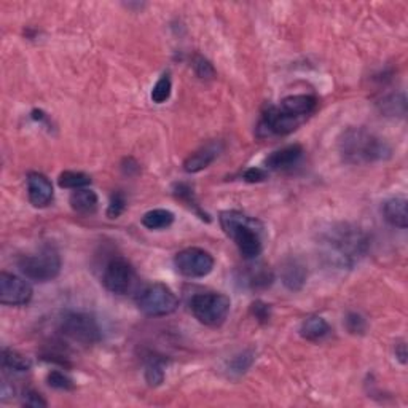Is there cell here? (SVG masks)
Instances as JSON below:
<instances>
[{
  "label": "cell",
  "mask_w": 408,
  "mask_h": 408,
  "mask_svg": "<svg viewBox=\"0 0 408 408\" xmlns=\"http://www.w3.org/2000/svg\"><path fill=\"white\" fill-rule=\"evenodd\" d=\"M137 308L150 318H161L174 313L179 307V300L166 284L154 283L144 288L136 298Z\"/></svg>",
  "instance_id": "obj_6"
},
{
  "label": "cell",
  "mask_w": 408,
  "mask_h": 408,
  "mask_svg": "<svg viewBox=\"0 0 408 408\" xmlns=\"http://www.w3.org/2000/svg\"><path fill=\"white\" fill-rule=\"evenodd\" d=\"M58 184L61 188H70V190H78L91 184V178L85 173L77 171H64L59 174Z\"/></svg>",
  "instance_id": "obj_24"
},
{
  "label": "cell",
  "mask_w": 408,
  "mask_h": 408,
  "mask_svg": "<svg viewBox=\"0 0 408 408\" xmlns=\"http://www.w3.org/2000/svg\"><path fill=\"white\" fill-rule=\"evenodd\" d=\"M381 112L388 117H405L407 113V99L405 94H391L381 101Z\"/></svg>",
  "instance_id": "obj_23"
},
{
  "label": "cell",
  "mask_w": 408,
  "mask_h": 408,
  "mask_svg": "<svg viewBox=\"0 0 408 408\" xmlns=\"http://www.w3.org/2000/svg\"><path fill=\"white\" fill-rule=\"evenodd\" d=\"M218 152H221V149H218V144L216 142H211L206 145V147H201L184 161L185 173L194 174L203 171L209 164L214 163V160L218 156Z\"/></svg>",
  "instance_id": "obj_16"
},
{
  "label": "cell",
  "mask_w": 408,
  "mask_h": 408,
  "mask_svg": "<svg viewBox=\"0 0 408 408\" xmlns=\"http://www.w3.org/2000/svg\"><path fill=\"white\" fill-rule=\"evenodd\" d=\"M174 265L178 271L185 278H204L214 268L212 255L199 247H188L175 254Z\"/></svg>",
  "instance_id": "obj_9"
},
{
  "label": "cell",
  "mask_w": 408,
  "mask_h": 408,
  "mask_svg": "<svg viewBox=\"0 0 408 408\" xmlns=\"http://www.w3.org/2000/svg\"><path fill=\"white\" fill-rule=\"evenodd\" d=\"M395 357L399 359L400 364H407V345L405 342H399L395 345Z\"/></svg>",
  "instance_id": "obj_36"
},
{
  "label": "cell",
  "mask_w": 408,
  "mask_h": 408,
  "mask_svg": "<svg viewBox=\"0 0 408 408\" xmlns=\"http://www.w3.org/2000/svg\"><path fill=\"white\" fill-rule=\"evenodd\" d=\"M330 332L332 328L328 326V322L321 316H308L300 326V335L308 342H321V340L328 337Z\"/></svg>",
  "instance_id": "obj_18"
},
{
  "label": "cell",
  "mask_w": 408,
  "mask_h": 408,
  "mask_svg": "<svg viewBox=\"0 0 408 408\" xmlns=\"http://www.w3.org/2000/svg\"><path fill=\"white\" fill-rule=\"evenodd\" d=\"M173 193H174V197L180 199L182 203H185L188 208H193L194 212H198V214L201 216V218H206L208 216L203 214V212L199 211V206L197 203V198H194V193H193V188L190 185H187V184H175L173 187Z\"/></svg>",
  "instance_id": "obj_26"
},
{
  "label": "cell",
  "mask_w": 408,
  "mask_h": 408,
  "mask_svg": "<svg viewBox=\"0 0 408 408\" xmlns=\"http://www.w3.org/2000/svg\"><path fill=\"white\" fill-rule=\"evenodd\" d=\"M126 209V198L121 192H115L111 197V203L107 208V217L109 218H117L123 214Z\"/></svg>",
  "instance_id": "obj_32"
},
{
  "label": "cell",
  "mask_w": 408,
  "mask_h": 408,
  "mask_svg": "<svg viewBox=\"0 0 408 408\" xmlns=\"http://www.w3.org/2000/svg\"><path fill=\"white\" fill-rule=\"evenodd\" d=\"M383 217L385 221L392 225L405 230L408 227V217H407V199L405 198H391L383 204Z\"/></svg>",
  "instance_id": "obj_17"
},
{
  "label": "cell",
  "mask_w": 408,
  "mask_h": 408,
  "mask_svg": "<svg viewBox=\"0 0 408 408\" xmlns=\"http://www.w3.org/2000/svg\"><path fill=\"white\" fill-rule=\"evenodd\" d=\"M307 118L292 117V115L283 112L276 106H265L259 121L257 132L260 137L266 136H288V134L298 130Z\"/></svg>",
  "instance_id": "obj_8"
},
{
  "label": "cell",
  "mask_w": 408,
  "mask_h": 408,
  "mask_svg": "<svg viewBox=\"0 0 408 408\" xmlns=\"http://www.w3.org/2000/svg\"><path fill=\"white\" fill-rule=\"evenodd\" d=\"M53 184L47 175L30 173L27 175V197L34 208H47L53 201Z\"/></svg>",
  "instance_id": "obj_12"
},
{
  "label": "cell",
  "mask_w": 408,
  "mask_h": 408,
  "mask_svg": "<svg viewBox=\"0 0 408 408\" xmlns=\"http://www.w3.org/2000/svg\"><path fill=\"white\" fill-rule=\"evenodd\" d=\"M254 364V352L252 351H245L241 354L235 356L231 359V362L228 364L230 373H236V375H242L252 367Z\"/></svg>",
  "instance_id": "obj_28"
},
{
  "label": "cell",
  "mask_w": 408,
  "mask_h": 408,
  "mask_svg": "<svg viewBox=\"0 0 408 408\" xmlns=\"http://www.w3.org/2000/svg\"><path fill=\"white\" fill-rule=\"evenodd\" d=\"M23 405L26 407H34V408H39V407H47V400L42 397V395L34 391V389H26L23 394V400H21Z\"/></svg>",
  "instance_id": "obj_34"
},
{
  "label": "cell",
  "mask_w": 408,
  "mask_h": 408,
  "mask_svg": "<svg viewBox=\"0 0 408 408\" xmlns=\"http://www.w3.org/2000/svg\"><path fill=\"white\" fill-rule=\"evenodd\" d=\"M2 365H4V369L20 371V373H23V371H29L30 369H32V361H30L27 356L21 354V352L5 348L2 351Z\"/></svg>",
  "instance_id": "obj_22"
},
{
  "label": "cell",
  "mask_w": 408,
  "mask_h": 408,
  "mask_svg": "<svg viewBox=\"0 0 408 408\" xmlns=\"http://www.w3.org/2000/svg\"><path fill=\"white\" fill-rule=\"evenodd\" d=\"M145 381H147L149 386L152 388L160 386L164 381V370L160 361H150L147 364V367H145Z\"/></svg>",
  "instance_id": "obj_29"
},
{
  "label": "cell",
  "mask_w": 408,
  "mask_h": 408,
  "mask_svg": "<svg viewBox=\"0 0 408 408\" xmlns=\"http://www.w3.org/2000/svg\"><path fill=\"white\" fill-rule=\"evenodd\" d=\"M340 155L350 164H370L391 158L389 144L365 128H348L338 141Z\"/></svg>",
  "instance_id": "obj_1"
},
{
  "label": "cell",
  "mask_w": 408,
  "mask_h": 408,
  "mask_svg": "<svg viewBox=\"0 0 408 408\" xmlns=\"http://www.w3.org/2000/svg\"><path fill=\"white\" fill-rule=\"evenodd\" d=\"M193 69L194 74H197L199 78L203 80H212L216 77V69L208 59L203 56H194L193 58Z\"/></svg>",
  "instance_id": "obj_30"
},
{
  "label": "cell",
  "mask_w": 408,
  "mask_h": 408,
  "mask_svg": "<svg viewBox=\"0 0 408 408\" xmlns=\"http://www.w3.org/2000/svg\"><path fill=\"white\" fill-rule=\"evenodd\" d=\"M134 281H136V271L126 259L115 257L106 265L102 283L112 294L126 295L132 289Z\"/></svg>",
  "instance_id": "obj_10"
},
{
  "label": "cell",
  "mask_w": 408,
  "mask_h": 408,
  "mask_svg": "<svg viewBox=\"0 0 408 408\" xmlns=\"http://www.w3.org/2000/svg\"><path fill=\"white\" fill-rule=\"evenodd\" d=\"M324 246L330 264L350 268L367 252L369 241L362 230L348 223H340L327 231Z\"/></svg>",
  "instance_id": "obj_2"
},
{
  "label": "cell",
  "mask_w": 408,
  "mask_h": 408,
  "mask_svg": "<svg viewBox=\"0 0 408 408\" xmlns=\"http://www.w3.org/2000/svg\"><path fill=\"white\" fill-rule=\"evenodd\" d=\"M192 313L201 324L221 327L228 318L231 302L227 295L218 292H204L192 298Z\"/></svg>",
  "instance_id": "obj_5"
},
{
  "label": "cell",
  "mask_w": 408,
  "mask_h": 408,
  "mask_svg": "<svg viewBox=\"0 0 408 408\" xmlns=\"http://www.w3.org/2000/svg\"><path fill=\"white\" fill-rule=\"evenodd\" d=\"M171 89H173L171 77H169V74H163L160 77V80L155 83L154 89H152L150 93L152 101H154L155 104H163V102H166L169 99V96H171Z\"/></svg>",
  "instance_id": "obj_25"
},
{
  "label": "cell",
  "mask_w": 408,
  "mask_h": 408,
  "mask_svg": "<svg viewBox=\"0 0 408 408\" xmlns=\"http://www.w3.org/2000/svg\"><path fill=\"white\" fill-rule=\"evenodd\" d=\"M273 279H275L273 271L265 265L249 266V270L245 275V284L252 290H261L270 288L273 284Z\"/></svg>",
  "instance_id": "obj_20"
},
{
  "label": "cell",
  "mask_w": 408,
  "mask_h": 408,
  "mask_svg": "<svg viewBox=\"0 0 408 408\" xmlns=\"http://www.w3.org/2000/svg\"><path fill=\"white\" fill-rule=\"evenodd\" d=\"M251 314L260 324H266V322H270L271 319V307L261 300H255L251 304Z\"/></svg>",
  "instance_id": "obj_33"
},
{
  "label": "cell",
  "mask_w": 408,
  "mask_h": 408,
  "mask_svg": "<svg viewBox=\"0 0 408 408\" xmlns=\"http://www.w3.org/2000/svg\"><path fill=\"white\" fill-rule=\"evenodd\" d=\"M47 383L48 386L58 389V391H74L75 389L74 380H72L69 375H66L64 371L59 370H51L50 373L47 375Z\"/></svg>",
  "instance_id": "obj_27"
},
{
  "label": "cell",
  "mask_w": 408,
  "mask_h": 408,
  "mask_svg": "<svg viewBox=\"0 0 408 408\" xmlns=\"http://www.w3.org/2000/svg\"><path fill=\"white\" fill-rule=\"evenodd\" d=\"M266 178L268 173L261 168H249L246 169L245 174H242V179L249 182V184H259V182L266 180Z\"/></svg>",
  "instance_id": "obj_35"
},
{
  "label": "cell",
  "mask_w": 408,
  "mask_h": 408,
  "mask_svg": "<svg viewBox=\"0 0 408 408\" xmlns=\"http://www.w3.org/2000/svg\"><path fill=\"white\" fill-rule=\"evenodd\" d=\"M32 298V288L23 278L11 273H0V303L7 307H24Z\"/></svg>",
  "instance_id": "obj_11"
},
{
  "label": "cell",
  "mask_w": 408,
  "mask_h": 408,
  "mask_svg": "<svg viewBox=\"0 0 408 408\" xmlns=\"http://www.w3.org/2000/svg\"><path fill=\"white\" fill-rule=\"evenodd\" d=\"M174 223V214L168 209H154L145 212L142 217V225L149 230H163L171 227Z\"/></svg>",
  "instance_id": "obj_21"
},
{
  "label": "cell",
  "mask_w": 408,
  "mask_h": 408,
  "mask_svg": "<svg viewBox=\"0 0 408 408\" xmlns=\"http://www.w3.org/2000/svg\"><path fill=\"white\" fill-rule=\"evenodd\" d=\"M316 106H318V99L314 96L309 94H294L288 96L281 101V104L278 107L281 109L283 112L292 115V117H300V118H308L309 115L314 112Z\"/></svg>",
  "instance_id": "obj_14"
},
{
  "label": "cell",
  "mask_w": 408,
  "mask_h": 408,
  "mask_svg": "<svg viewBox=\"0 0 408 408\" xmlns=\"http://www.w3.org/2000/svg\"><path fill=\"white\" fill-rule=\"evenodd\" d=\"M345 326L348 328V332L352 335H364L367 332V321L362 314L359 313H348L345 319Z\"/></svg>",
  "instance_id": "obj_31"
},
{
  "label": "cell",
  "mask_w": 408,
  "mask_h": 408,
  "mask_svg": "<svg viewBox=\"0 0 408 408\" xmlns=\"http://www.w3.org/2000/svg\"><path fill=\"white\" fill-rule=\"evenodd\" d=\"M61 255L56 249L47 246L37 254L23 255L18 260V268L24 276L35 283H48L56 279L61 273Z\"/></svg>",
  "instance_id": "obj_4"
},
{
  "label": "cell",
  "mask_w": 408,
  "mask_h": 408,
  "mask_svg": "<svg viewBox=\"0 0 408 408\" xmlns=\"http://www.w3.org/2000/svg\"><path fill=\"white\" fill-rule=\"evenodd\" d=\"M61 332L74 343L83 346H93L102 337L96 318L88 313H67L61 319Z\"/></svg>",
  "instance_id": "obj_7"
},
{
  "label": "cell",
  "mask_w": 408,
  "mask_h": 408,
  "mask_svg": "<svg viewBox=\"0 0 408 408\" xmlns=\"http://www.w3.org/2000/svg\"><path fill=\"white\" fill-rule=\"evenodd\" d=\"M221 227L223 233L235 241L237 251L246 260L257 259L264 249L261 230L264 225L257 218L249 217L240 211L221 212Z\"/></svg>",
  "instance_id": "obj_3"
},
{
  "label": "cell",
  "mask_w": 408,
  "mask_h": 408,
  "mask_svg": "<svg viewBox=\"0 0 408 408\" xmlns=\"http://www.w3.org/2000/svg\"><path fill=\"white\" fill-rule=\"evenodd\" d=\"M302 155H303L302 145L298 144L288 145V147L273 152V154L265 160V166L268 169H273V171H284V169L295 166V164L300 161Z\"/></svg>",
  "instance_id": "obj_13"
},
{
  "label": "cell",
  "mask_w": 408,
  "mask_h": 408,
  "mask_svg": "<svg viewBox=\"0 0 408 408\" xmlns=\"http://www.w3.org/2000/svg\"><path fill=\"white\" fill-rule=\"evenodd\" d=\"M70 208L82 216H89L94 214L97 211V204H99V199H97V194L93 190H88V188H78L74 193L70 194Z\"/></svg>",
  "instance_id": "obj_19"
},
{
  "label": "cell",
  "mask_w": 408,
  "mask_h": 408,
  "mask_svg": "<svg viewBox=\"0 0 408 408\" xmlns=\"http://www.w3.org/2000/svg\"><path fill=\"white\" fill-rule=\"evenodd\" d=\"M308 271L304 265L298 259H288L281 268L283 284L292 292H298L307 284Z\"/></svg>",
  "instance_id": "obj_15"
}]
</instances>
